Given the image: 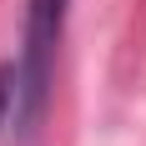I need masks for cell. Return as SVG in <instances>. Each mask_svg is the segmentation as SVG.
<instances>
[{
    "instance_id": "cell-1",
    "label": "cell",
    "mask_w": 146,
    "mask_h": 146,
    "mask_svg": "<svg viewBox=\"0 0 146 146\" xmlns=\"http://www.w3.org/2000/svg\"><path fill=\"white\" fill-rule=\"evenodd\" d=\"M66 10H71V0H25V40H20V60H15V121L25 131L40 126L45 101H50Z\"/></svg>"
},
{
    "instance_id": "cell-2",
    "label": "cell",
    "mask_w": 146,
    "mask_h": 146,
    "mask_svg": "<svg viewBox=\"0 0 146 146\" xmlns=\"http://www.w3.org/2000/svg\"><path fill=\"white\" fill-rule=\"evenodd\" d=\"M15 121V66H0V136Z\"/></svg>"
}]
</instances>
